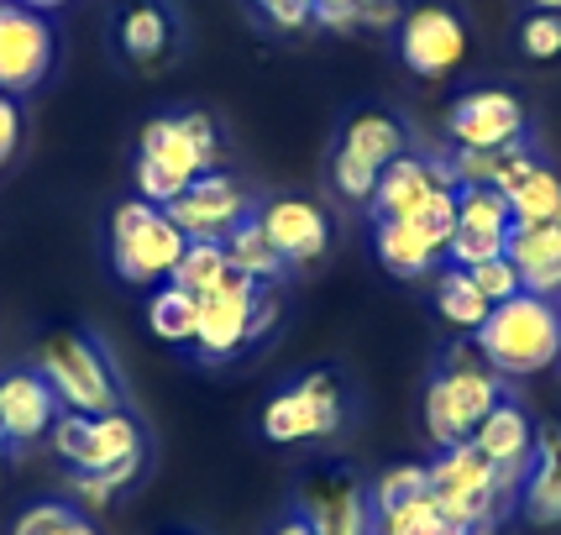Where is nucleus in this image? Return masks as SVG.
Wrapping results in <instances>:
<instances>
[{
  "mask_svg": "<svg viewBox=\"0 0 561 535\" xmlns=\"http://www.w3.org/2000/svg\"><path fill=\"white\" fill-rule=\"evenodd\" d=\"M273 535H316V531H310L299 514H289V520H278V531H273Z\"/></svg>",
  "mask_w": 561,
  "mask_h": 535,
  "instance_id": "nucleus-38",
  "label": "nucleus"
},
{
  "mask_svg": "<svg viewBox=\"0 0 561 535\" xmlns=\"http://www.w3.org/2000/svg\"><path fill=\"white\" fill-rule=\"evenodd\" d=\"M425 473H431V499L457 525H504V514L519 504L514 488L499 478V467L472 441L440 446L436 457L425 463Z\"/></svg>",
  "mask_w": 561,
  "mask_h": 535,
  "instance_id": "nucleus-6",
  "label": "nucleus"
},
{
  "mask_svg": "<svg viewBox=\"0 0 561 535\" xmlns=\"http://www.w3.org/2000/svg\"><path fill=\"white\" fill-rule=\"evenodd\" d=\"M111 37L131 69H163L179 53V11L173 0H122Z\"/></svg>",
  "mask_w": 561,
  "mask_h": 535,
  "instance_id": "nucleus-18",
  "label": "nucleus"
},
{
  "mask_svg": "<svg viewBox=\"0 0 561 535\" xmlns=\"http://www.w3.org/2000/svg\"><path fill=\"white\" fill-rule=\"evenodd\" d=\"M163 210H169V220L190 242H226L242 220L257 216V200H252V190H247L242 179L210 169V173H199L173 205H163Z\"/></svg>",
  "mask_w": 561,
  "mask_h": 535,
  "instance_id": "nucleus-13",
  "label": "nucleus"
},
{
  "mask_svg": "<svg viewBox=\"0 0 561 535\" xmlns=\"http://www.w3.org/2000/svg\"><path fill=\"white\" fill-rule=\"evenodd\" d=\"M514 510L540 531L561 525V425H536V452H530V467L519 478V504Z\"/></svg>",
  "mask_w": 561,
  "mask_h": 535,
  "instance_id": "nucleus-22",
  "label": "nucleus"
},
{
  "mask_svg": "<svg viewBox=\"0 0 561 535\" xmlns=\"http://www.w3.org/2000/svg\"><path fill=\"white\" fill-rule=\"evenodd\" d=\"M226 263H231V273H242V278H252V284H278L284 273H289V263L278 258V247L268 242V231L257 226V216L242 220L231 237H226Z\"/></svg>",
  "mask_w": 561,
  "mask_h": 535,
  "instance_id": "nucleus-26",
  "label": "nucleus"
},
{
  "mask_svg": "<svg viewBox=\"0 0 561 535\" xmlns=\"http://www.w3.org/2000/svg\"><path fill=\"white\" fill-rule=\"evenodd\" d=\"M48 441L73 473H100L116 493L131 488L137 473H142V425L126 410H105V414L64 410L53 420Z\"/></svg>",
  "mask_w": 561,
  "mask_h": 535,
  "instance_id": "nucleus-4",
  "label": "nucleus"
},
{
  "mask_svg": "<svg viewBox=\"0 0 561 535\" xmlns=\"http://www.w3.org/2000/svg\"><path fill=\"white\" fill-rule=\"evenodd\" d=\"M436 190H457L451 184V158L446 152H399L389 169L378 173L373 200H367V216L373 220H404L415 205L436 195Z\"/></svg>",
  "mask_w": 561,
  "mask_h": 535,
  "instance_id": "nucleus-16",
  "label": "nucleus"
},
{
  "mask_svg": "<svg viewBox=\"0 0 561 535\" xmlns=\"http://www.w3.org/2000/svg\"><path fill=\"white\" fill-rule=\"evenodd\" d=\"M37 373L58 394V410L73 414H105L122 410V378L90 331H58L37 352Z\"/></svg>",
  "mask_w": 561,
  "mask_h": 535,
  "instance_id": "nucleus-7",
  "label": "nucleus"
},
{
  "mask_svg": "<svg viewBox=\"0 0 561 535\" xmlns=\"http://www.w3.org/2000/svg\"><path fill=\"white\" fill-rule=\"evenodd\" d=\"M257 11V22L268 32L299 37V32H316V0H247Z\"/></svg>",
  "mask_w": 561,
  "mask_h": 535,
  "instance_id": "nucleus-34",
  "label": "nucleus"
},
{
  "mask_svg": "<svg viewBox=\"0 0 561 535\" xmlns=\"http://www.w3.org/2000/svg\"><path fill=\"white\" fill-rule=\"evenodd\" d=\"M404 220H410V226H420V231H425V237L446 252V242H451V226H457V190H436V195L425 200V205H415Z\"/></svg>",
  "mask_w": 561,
  "mask_h": 535,
  "instance_id": "nucleus-35",
  "label": "nucleus"
},
{
  "mask_svg": "<svg viewBox=\"0 0 561 535\" xmlns=\"http://www.w3.org/2000/svg\"><path fill=\"white\" fill-rule=\"evenodd\" d=\"M467 273H472V284L483 289V299H489V305H504V299H514V294H525V284H519V268H514L510 258H483V263H472Z\"/></svg>",
  "mask_w": 561,
  "mask_h": 535,
  "instance_id": "nucleus-36",
  "label": "nucleus"
},
{
  "mask_svg": "<svg viewBox=\"0 0 561 535\" xmlns=\"http://www.w3.org/2000/svg\"><path fill=\"white\" fill-rule=\"evenodd\" d=\"M393 48H399L404 73L436 84V79L457 73L467 64L472 32H467V16L457 5H446V0H420V5H404V16L393 26Z\"/></svg>",
  "mask_w": 561,
  "mask_h": 535,
  "instance_id": "nucleus-10",
  "label": "nucleus"
},
{
  "mask_svg": "<svg viewBox=\"0 0 561 535\" xmlns=\"http://www.w3.org/2000/svg\"><path fill=\"white\" fill-rule=\"evenodd\" d=\"M257 289L242 273H231L220 289L199 294V326H195V357L199 363H231L237 352L252 346V305Z\"/></svg>",
  "mask_w": 561,
  "mask_h": 535,
  "instance_id": "nucleus-15",
  "label": "nucleus"
},
{
  "mask_svg": "<svg viewBox=\"0 0 561 535\" xmlns=\"http://www.w3.org/2000/svg\"><path fill=\"white\" fill-rule=\"evenodd\" d=\"M58 64V32L43 11L0 0V95H32Z\"/></svg>",
  "mask_w": 561,
  "mask_h": 535,
  "instance_id": "nucleus-11",
  "label": "nucleus"
},
{
  "mask_svg": "<svg viewBox=\"0 0 561 535\" xmlns=\"http://www.w3.org/2000/svg\"><path fill=\"white\" fill-rule=\"evenodd\" d=\"M190 237L169 220L163 205L131 195L111 210V268L122 284H169L173 263L184 258Z\"/></svg>",
  "mask_w": 561,
  "mask_h": 535,
  "instance_id": "nucleus-5",
  "label": "nucleus"
},
{
  "mask_svg": "<svg viewBox=\"0 0 561 535\" xmlns=\"http://www.w3.org/2000/svg\"><path fill=\"white\" fill-rule=\"evenodd\" d=\"M195 326H199V299L184 294L179 284H158L147 299V331L169 346H195Z\"/></svg>",
  "mask_w": 561,
  "mask_h": 535,
  "instance_id": "nucleus-29",
  "label": "nucleus"
},
{
  "mask_svg": "<svg viewBox=\"0 0 561 535\" xmlns=\"http://www.w3.org/2000/svg\"><path fill=\"white\" fill-rule=\"evenodd\" d=\"M373 252L393 278H425L446 263V252L410 220H373Z\"/></svg>",
  "mask_w": 561,
  "mask_h": 535,
  "instance_id": "nucleus-24",
  "label": "nucleus"
},
{
  "mask_svg": "<svg viewBox=\"0 0 561 535\" xmlns=\"http://www.w3.org/2000/svg\"><path fill=\"white\" fill-rule=\"evenodd\" d=\"M231 278V263H226V247L220 242H190L184 247V258L173 263V273H169V284H179L184 294H210V289H220Z\"/></svg>",
  "mask_w": 561,
  "mask_h": 535,
  "instance_id": "nucleus-30",
  "label": "nucleus"
},
{
  "mask_svg": "<svg viewBox=\"0 0 561 535\" xmlns=\"http://www.w3.org/2000/svg\"><path fill=\"white\" fill-rule=\"evenodd\" d=\"M173 535H195V531H173Z\"/></svg>",
  "mask_w": 561,
  "mask_h": 535,
  "instance_id": "nucleus-42",
  "label": "nucleus"
},
{
  "mask_svg": "<svg viewBox=\"0 0 561 535\" xmlns=\"http://www.w3.org/2000/svg\"><path fill=\"white\" fill-rule=\"evenodd\" d=\"M299 520L316 535H378V514H373V493L357 473L346 467H325L299 488Z\"/></svg>",
  "mask_w": 561,
  "mask_h": 535,
  "instance_id": "nucleus-14",
  "label": "nucleus"
},
{
  "mask_svg": "<svg viewBox=\"0 0 561 535\" xmlns=\"http://www.w3.org/2000/svg\"><path fill=\"white\" fill-rule=\"evenodd\" d=\"M504 258L519 268L525 294L561 299V220H546V226H514L510 252H504Z\"/></svg>",
  "mask_w": 561,
  "mask_h": 535,
  "instance_id": "nucleus-23",
  "label": "nucleus"
},
{
  "mask_svg": "<svg viewBox=\"0 0 561 535\" xmlns=\"http://www.w3.org/2000/svg\"><path fill=\"white\" fill-rule=\"evenodd\" d=\"M472 446L499 467V478L514 488V499H519V478H525V467H530V452H536V414L525 410L514 394H504L489 414H483V425L472 431Z\"/></svg>",
  "mask_w": 561,
  "mask_h": 535,
  "instance_id": "nucleus-20",
  "label": "nucleus"
},
{
  "mask_svg": "<svg viewBox=\"0 0 561 535\" xmlns=\"http://www.w3.org/2000/svg\"><path fill=\"white\" fill-rule=\"evenodd\" d=\"M510 200L499 190H457V226H451V242H446V263L472 268L483 258H504L510 252Z\"/></svg>",
  "mask_w": 561,
  "mask_h": 535,
  "instance_id": "nucleus-17",
  "label": "nucleus"
},
{
  "mask_svg": "<svg viewBox=\"0 0 561 535\" xmlns=\"http://www.w3.org/2000/svg\"><path fill=\"white\" fill-rule=\"evenodd\" d=\"M11 535H100V531L90 525V514L64 504V499H37V504H26L16 514Z\"/></svg>",
  "mask_w": 561,
  "mask_h": 535,
  "instance_id": "nucleus-31",
  "label": "nucleus"
},
{
  "mask_svg": "<svg viewBox=\"0 0 561 535\" xmlns=\"http://www.w3.org/2000/svg\"><path fill=\"white\" fill-rule=\"evenodd\" d=\"M472 346L499 378H540L561 363V299L514 294L472 331Z\"/></svg>",
  "mask_w": 561,
  "mask_h": 535,
  "instance_id": "nucleus-2",
  "label": "nucleus"
},
{
  "mask_svg": "<svg viewBox=\"0 0 561 535\" xmlns=\"http://www.w3.org/2000/svg\"><path fill=\"white\" fill-rule=\"evenodd\" d=\"M504 200H510L514 226H546V220H561V173L551 169V158H540L536 169H525V179H519Z\"/></svg>",
  "mask_w": 561,
  "mask_h": 535,
  "instance_id": "nucleus-28",
  "label": "nucleus"
},
{
  "mask_svg": "<svg viewBox=\"0 0 561 535\" xmlns=\"http://www.w3.org/2000/svg\"><path fill=\"white\" fill-rule=\"evenodd\" d=\"M514 48L530 64H561V16L557 11H530L514 32Z\"/></svg>",
  "mask_w": 561,
  "mask_h": 535,
  "instance_id": "nucleus-33",
  "label": "nucleus"
},
{
  "mask_svg": "<svg viewBox=\"0 0 561 535\" xmlns=\"http://www.w3.org/2000/svg\"><path fill=\"white\" fill-rule=\"evenodd\" d=\"M346 425V389L331 367H310L263 405V436L273 446H305V441L336 436Z\"/></svg>",
  "mask_w": 561,
  "mask_h": 535,
  "instance_id": "nucleus-8",
  "label": "nucleus"
},
{
  "mask_svg": "<svg viewBox=\"0 0 561 535\" xmlns=\"http://www.w3.org/2000/svg\"><path fill=\"white\" fill-rule=\"evenodd\" d=\"M425 488H431V473H425V463H393V467H383V473L367 483V493H373V514L399 510V504L420 499Z\"/></svg>",
  "mask_w": 561,
  "mask_h": 535,
  "instance_id": "nucleus-32",
  "label": "nucleus"
},
{
  "mask_svg": "<svg viewBox=\"0 0 561 535\" xmlns=\"http://www.w3.org/2000/svg\"><path fill=\"white\" fill-rule=\"evenodd\" d=\"M378 535H499V525H457L425 488L420 499L378 514Z\"/></svg>",
  "mask_w": 561,
  "mask_h": 535,
  "instance_id": "nucleus-27",
  "label": "nucleus"
},
{
  "mask_svg": "<svg viewBox=\"0 0 561 535\" xmlns=\"http://www.w3.org/2000/svg\"><path fill=\"white\" fill-rule=\"evenodd\" d=\"M525 5H530V11H557L561 16V0H525Z\"/></svg>",
  "mask_w": 561,
  "mask_h": 535,
  "instance_id": "nucleus-40",
  "label": "nucleus"
},
{
  "mask_svg": "<svg viewBox=\"0 0 561 535\" xmlns=\"http://www.w3.org/2000/svg\"><path fill=\"white\" fill-rule=\"evenodd\" d=\"M5 452H11V441H5V436H0V457H5Z\"/></svg>",
  "mask_w": 561,
  "mask_h": 535,
  "instance_id": "nucleus-41",
  "label": "nucleus"
},
{
  "mask_svg": "<svg viewBox=\"0 0 561 535\" xmlns=\"http://www.w3.org/2000/svg\"><path fill=\"white\" fill-rule=\"evenodd\" d=\"M16 5H32V11H43V16H53V11H64L69 0H16Z\"/></svg>",
  "mask_w": 561,
  "mask_h": 535,
  "instance_id": "nucleus-39",
  "label": "nucleus"
},
{
  "mask_svg": "<svg viewBox=\"0 0 561 535\" xmlns=\"http://www.w3.org/2000/svg\"><path fill=\"white\" fill-rule=\"evenodd\" d=\"M446 137L457 152H483V147H510L530 137V111L525 100L504 84H472L446 105Z\"/></svg>",
  "mask_w": 561,
  "mask_h": 535,
  "instance_id": "nucleus-12",
  "label": "nucleus"
},
{
  "mask_svg": "<svg viewBox=\"0 0 561 535\" xmlns=\"http://www.w3.org/2000/svg\"><path fill=\"white\" fill-rule=\"evenodd\" d=\"M399 152H410V126L399 122L393 111H357L342 126L336 152H331V184H336V195L352 200V205H367L378 173L389 169Z\"/></svg>",
  "mask_w": 561,
  "mask_h": 535,
  "instance_id": "nucleus-9",
  "label": "nucleus"
},
{
  "mask_svg": "<svg viewBox=\"0 0 561 535\" xmlns=\"http://www.w3.org/2000/svg\"><path fill=\"white\" fill-rule=\"evenodd\" d=\"M510 394V384L483 363L478 346H451L431 378H425V399H420V414H425V436L431 446H457V441H472V431L483 425V414Z\"/></svg>",
  "mask_w": 561,
  "mask_h": 535,
  "instance_id": "nucleus-3",
  "label": "nucleus"
},
{
  "mask_svg": "<svg viewBox=\"0 0 561 535\" xmlns=\"http://www.w3.org/2000/svg\"><path fill=\"white\" fill-rule=\"evenodd\" d=\"M16 143H22V100L0 95V163L16 152Z\"/></svg>",
  "mask_w": 561,
  "mask_h": 535,
  "instance_id": "nucleus-37",
  "label": "nucleus"
},
{
  "mask_svg": "<svg viewBox=\"0 0 561 535\" xmlns=\"http://www.w3.org/2000/svg\"><path fill=\"white\" fill-rule=\"evenodd\" d=\"M220 163V126L205 111H184V116H152L137 143V195L152 205H173L195 184L199 173Z\"/></svg>",
  "mask_w": 561,
  "mask_h": 535,
  "instance_id": "nucleus-1",
  "label": "nucleus"
},
{
  "mask_svg": "<svg viewBox=\"0 0 561 535\" xmlns=\"http://www.w3.org/2000/svg\"><path fill=\"white\" fill-rule=\"evenodd\" d=\"M58 420V394L37 367H11L0 373V436L11 446H32L43 441Z\"/></svg>",
  "mask_w": 561,
  "mask_h": 535,
  "instance_id": "nucleus-21",
  "label": "nucleus"
},
{
  "mask_svg": "<svg viewBox=\"0 0 561 535\" xmlns=\"http://www.w3.org/2000/svg\"><path fill=\"white\" fill-rule=\"evenodd\" d=\"M489 299H483V289L472 284V273L457 263H446L436 273V316L451 326V331H462V337H472L483 320H489Z\"/></svg>",
  "mask_w": 561,
  "mask_h": 535,
  "instance_id": "nucleus-25",
  "label": "nucleus"
},
{
  "mask_svg": "<svg viewBox=\"0 0 561 535\" xmlns=\"http://www.w3.org/2000/svg\"><path fill=\"white\" fill-rule=\"evenodd\" d=\"M257 226L268 231V242L278 247V258L289 268L320 263L331 247V216L305 195H278L268 205H257Z\"/></svg>",
  "mask_w": 561,
  "mask_h": 535,
  "instance_id": "nucleus-19",
  "label": "nucleus"
}]
</instances>
